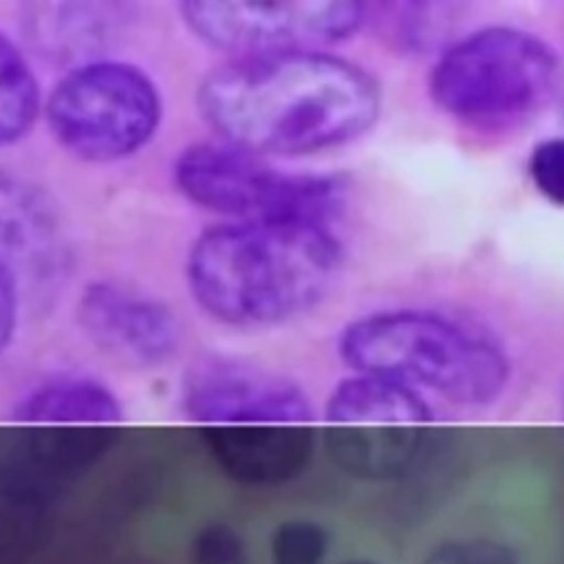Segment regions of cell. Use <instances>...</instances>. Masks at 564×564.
I'll list each match as a JSON object with an SVG mask.
<instances>
[{
	"instance_id": "obj_16",
	"label": "cell",
	"mask_w": 564,
	"mask_h": 564,
	"mask_svg": "<svg viewBox=\"0 0 564 564\" xmlns=\"http://www.w3.org/2000/svg\"><path fill=\"white\" fill-rule=\"evenodd\" d=\"M330 531L313 518H284L269 535L271 564H326Z\"/></svg>"
},
{
	"instance_id": "obj_7",
	"label": "cell",
	"mask_w": 564,
	"mask_h": 564,
	"mask_svg": "<svg viewBox=\"0 0 564 564\" xmlns=\"http://www.w3.org/2000/svg\"><path fill=\"white\" fill-rule=\"evenodd\" d=\"M44 115L51 134L68 154L90 163H112L132 156L154 137L163 101L141 66L99 57L59 77Z\"/></svg>"
},
{
	"instance_id": "obj_13",
	"label": "cell",
	"mask_w": 564,
	"mask_h": 564,
	"mask_svg": "<svg viewBox=\"0 0 564 564\" xmlns=\"http://www.w3.org/2000/svg\"><path fill=\"white\" fill-rule=\"evenodd\" d=\"M123 18L126 7L112 2H40L29 4L26 33L44 55L77 66L101 57Z\"/></svg>"
},
{
	"instance_id": "obj_17",
	"label": "cell",
	"mask_w": 564,
	"mask_h": 564,
	"mask_svg": "<svg viewBox=\"0 0 564 564\" xmlns=\"http://www.w3.org/2000/svg\"><path fill=\"white\" fill-rule=\"evenodd\" d=\"M421 564H522L520 551L494 535H458L430 546Z\"/></svg>"
},
{
	"instance_id": "obj_2",
	"label": "cell",
	"mask_w": 564,
	"mask_h": 564,
	"mask_svg": "<svg viewBox=\"0 0 564 564\" xmlns=\"http://www.w3.org/2000/svg\"><path fill=\"white\" fill-rule=\"evenodd\" d=\"M341 260V242L328 225L225 220L196 236L185 275L194 302L212 319L264 328L319 304Z\"/></svg>"
},
{
	"instance_id": "obj_10",
	"label": "cell",
	"mask_w": 564,
	"mask_h": 564,
	"mask_svg": "<svg viewBox=\"0 0 564 564\" xmlns=\"http://www.w3.org/2000/svg\"><path fill=\"white\" fill-rule=\"evenodd\" d=\"M121 427L119 399L88 377L51 379L13 412L18 460L46 480L86 469L112 447Z\"/></svg>"
},
{
	"instance_id": "obj_15",
	"label": "cell",
	"mask_w": 564,
	"mask_h": 564,
	"mask_svg": "<svg viewBox=\"0 0 564 564\" xmlns=\"http://www.w3.org/2000/svg\"><path fill=\"white\" fill-rule=\"evenodd\" d=\"M37 77L18 44L0 31V148L20 141L40 115Z\"/></svg>"
},
{
	"instance_id": "obj_8",
	"label": "cell",
	"mask_w": 564,
	"mask_h": 564,
	"mask_svg": "<svg viewBox=\"0 0 564 564\" xmlns=\"http://www.w3.org/2000/svg\"><path fill=\"white\" fill-rule=\"evenodd\" d=\"M432 412L419 390L359 375L341 379L324 408V445L344 474L386 482L403 478L419 460Z\"/></svg>"
},
{
	"instance_id": "obj_5",
	"label": "cell",
	"mask_w": 564,
	"mask_h": 564,
	"mask_svg": "<svg viewBox=\"0 0 564 564\" xmlns=\"http://www.w3.org/2000/svg\"><path fill=\"white\" fill-rule=\"evenodd\" d=\"M562 62L542 37L513 26H485L449 44L430 73L434 104L469 123H500L546 104Z\"/></svg>"
},
{
	"instance_id": "obj_1",
	"label": "cell",
	"mask_w": 564,
	"mask_h": 564,
	"mask_svg": "<svg viewBox=\"0 0 564 564\" xmlns=\"http://www.w3.org/2000/svg\"><path fill=\"white\" fill-rule=\"evenodd\" d=\"M196 104L218 139L260 156H302L364 137L381 90L355 62L293 51L229 57L203 77Z\"/></svg>"
},
{
	"instance_id": "obj_19",
	"label": "cell",
	"mask_w": 564,
	"mask_h": 564,
	"mask_svg": "<svg viewBox=\"0 0 564 564\" xmlns=\"http://www.w3.org/2000/svg\"><path fill=\"white\" fill-rule=\"evenodd\" d=\"M529 174L542 196L564 205V137L544 139L533 148Z\"/></svg>"
},
{
	"instance_id": "obj_4",
	"label": "cell",
	"mask_w": 564,
	"mask_h": 564,
	"mask_svg": "<svg viewBox=\"0 0 564 564\" xmlns=\"http://www.w3.org/2000/svg\"><path fill=\"white\" fill-rule=\"evenodd\" d=\"M339 357L359 375L427 388L458 405L494 403L511 364L482 328L430 308H390L346 324Z\"/></svg>"
},
{
	"instance_id": "obj_3",
	"label": "cell",
	"mask_w": 564,
	"mask_h": 564,
	"mask_svg": "<svg viewBox=\"0 0 564 564\" xmlns=\"http://www.w3.org/2000/svg\"><path fill=\"white\" fill-rule=\"evenodd\" d=\"M185 410L216 465L240 485L280 487L311 465V401L282 375L236 359H209L189 372Z\"/></svg>"
},
{
	"instance_id": "obj_14",
	"label": "cell",
	"mask_w": 564,
	"mask_h": 564,
	"mask_svg": "<svg viewBox=\"0 0 564 564\" xmlns=\"http://www.w3.org/2000/svg\"><path fill=\"white\" fill-rule=\"evenodd\" d=\"M46 478L18 458L0 465V553L29 544L37 533L44 511Z\"/></svg>"
},
{
	"instance_id": "obj_11",
	"label": "cell",
	"mask_w": 564,
	"mask_h": 564,
	"mask_svg": "<svg viewBox=\"0 0 564 564\" xmlns=\"http://www.w3.org/2000/svg\"><path fill=\"white\" fill-rule=\"evenodd\" d=\"M77 322L104 355L134 368L161 366L178 348L174 313L145 291L115 280L84 286Z\"/></svg>"
},
{
	"instance_id": "obj_12",
	"label": "cell",
	"mask_w": 564,
	"mask_h": 564,
	"mask_svg": "<svg viewBox=\"0 0 564 564\" xmlns=\"http://www.w3.org/2000/svg\"><path fill=\"white\" fill-rule=\"evenodd\" d=\"M0 262L22 284L48 282L62 264L53 205L29 183L0 172Z\"/></svg>"
},
{
	"instance_id": "obj_18",
	"label": "cell",
	"mask_w": 564,
	"mask_h": 564,
	"mask_svg": "<svg viewBox=\"0 0 564 564\" xmlns=\"http://www.w3.org/2000/svg\"><path fill=\"white\" fill-rule=\"evenodd\" d=\"M192 564H249L245 538L229 522H209L192 540Z\"/></svg>"
},
{
	"instance_id": "obj_9",
	"label": "cell",
	"mask_w": 564,
	"mask_h": 564,
	"mask_svg": "<svg viewBox=\"0 0 564 564\" xmlns=\"http://www.w3.org/2000/svg\"><path fill=\"white\" fill-rule=\"evenodd\" d=\"M185 26L234 57L322 51L357 33L366 4L352 0H187Z\"/></svg>"
},
{
	"instance_id": "obj_20",
	"label": "cell",
	"mask_w": 564,
	"mask_h": 564,
	"mask_svg": "<svg viewBox=\"0 0 564 564\" xmlns=\"http://www.w3.org/2000/svg\"><path fill=\"white\" fill-rule=\"evenodd\" d=\"M20 282L18 278L0 262V352L13 337L20 308Z\"/></svg>"
},
{
	"instance_id": "obj_21",
	"label": "cell",
	"mask_w": 564,
	"mask_h": 564,
	"mask_svg": "<svg viewBox=\"0 0 564 564\" xmlns=\"http://www.w3.org/2000/svg\"><path fill=\"white\" fill-rule=\"evenodd\" d=\"M341 564H379L377 560H370V557H352V560H346Z\"/></svg>"
},
{
	"instance_id": "obj_6",
	"label": "cell",
	"mask_w": 564,
	"mask_h": 564,
	"mask_svg": "<svg viewBox=\"0 0 564 564\" xmlns=\"http://www.w3.org/2000/svg\"><path fill=\"white\" fill-rule=\"evenodd\" d=\"M174 183L189 203L227 223L328 225L346 200L339 176L286 172L223 139L187 145L174 161Z\"/></svg>"
}]
</instances>
